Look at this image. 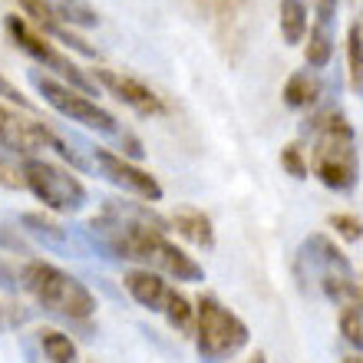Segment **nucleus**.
<instances>
[{"label":"nucleus","mask_w":363,"mask_h":363,"mask_svg":"<svg viewBox=\"0 0 363 363\" xmlns=\"http://www.w3.org/2000/svg\"><path fill=\"white\" fill-rule=\"evenodd\" d=\"M314 23L320 27H330L334 30V20H337V0H314Z\"/></svg>","instance_id":"nucleus-25"},{"label":"nucleus","mask_w":363,"mask_h":363,"mask_svg":"<svg viewBox=\"0 0 363 363\" xmlns=\"http://www.w3.org/2000/svg\"><path fill=\"white\" fill-rule=\"evenodd\" d=\"M89 152H93V169L103 175L109 185L129 191V195L149 201V205H152V201H162V185L155 182V175L139 169L133 159H125V155H119V152H109V149H89Z\"/></svg>","instance_id":"nucleus-8"},{"label":"nucleus","mask_w":363,"mask_h":363,"mask_svg":"<svg viewBox=\"0 0 363 363\" xmlns=\"http://www.w3.org/2000/svg\"><path fill=\"white\" fill-rule=\"evenodd\" d=\"M340 363H363V357H344Z\"/></svg>","instance_id":"nucleus-29"},{"label":"nucleus","mask_w":363,"mask_h":363,"mask_svg":"<svg viewBox=\"0 0 363 363\" xmlns=\"http://www.w3.org/2000/svg\"><path fill=\"white\" fill-rule=\"evenodd\" d=\"M37 344L50 363H77V344H73L63 330H57V327L37 330Z\"/></svg>","instance_id":"nucleus-16"},{"label":"nucleus","mask_w":363,"mask_h":363,"mask_svg":"<svg viewBox=\"0 0 363 363\" xmlns=\"http://www.w3.org/2000/svg\"><path fill=\"white\" fill-rule=\"evenodd\" d=\"M50 30H53V33H57L60 40H67V43H69V47H73V50H79V53H83V57H96V50L89 47L86 40L73 37V33H69V30H63V27H53V23H50Z\"/></svg>","instance_id":"nucleus-26"},{"label":"nucleus","mask_w":363,"mask_h":363,"mask_svg":"<svg viewBox=\"0 0 363 363\" xmlns=\"http://www.w3.org/2000/svg\"><path fill=\"white\" fill-rule=\"evenodd\" d=\"M4 27H7L10 40L17 43V50H23L27 57H33L40 63V67H47L53 69L57 77H63V83H69L73 89H79V93H86V96H96V83L83 73V69L73 63V60L67 57V53H60L53 43H50L43 33H37V30L30 27L23 17H17V13H7L4 17Z\"/></svg>","instance_id":"nucleus-7"},{"label":"nucleus","mask_w":363,"mask_h":363,"mask_svg":"<svg viewBox=\"0 0 363 363\" xmlns=\"http://www.w3.org/2000/svg\"><path fill=\"white\" fill-rule=\"evenodd\" d=\"M172 225L185 241L199 245V248H215V228H211V218L201 208H191V205H179L172 211Z\"/></svg>","instance_id":"nucleus-12"},{"label":"nucleus","mask_w":363,"mask_h":363,"mask_svg":"<svg viewBox=\"0 0 363 363\" xmlns=\"http://www.w3.org/2000/svg\"><path fill=\"white\" fill-rule=\"evenodd\" d=\"M30 79H33V86L40 89V96H43L60 116H67V119H73V123L86 125V129H93V133L116 135V139L125 133V129H119L116 116L109 113V109H103L93 96L79 93V89H73L69 83H63V79L43 77V73H37V69L30 73Z\"/></svg>","instance_id":"nucleus-6"},{"label":"nucleus","mask_w":363,"mask_h":363,"mask_svg":"<svg viewBox=\"0 0 363 363\" xmlns=\"http://www.w3.org/2000/svg\"><path fill=\"white\" fill-rule=\"evenodd\" d=\"M125 291L133 297L139 307L145 311H162L165 307V297H169V284L162 281L159 271H149V268H133L129 274L123 277Z\"/></svg>","instance_id":"nucleus-11"},{"label":"nucleus","mask_w":363,"mask_h":363,"mask_svg":"<svg viewBox=\"0 0 363 363\" xmlns=\"http://www.w3.org/2000/svg\"><path fill=\"white\" fill-rule=\"evenodd\" d=\"M281 169H284L287 175H294V179H307V159H304V152H301L297 143L281 149Z\"/></svg>","instance_id":"nucleus-23"},{"label":"nucleus","mask_w":363,"mask_h":363,"mask_svg":"<svg viewBox=\"0 0 363 363\" xmlns=\"http://www.w3.org/2000/svg\"><path fill=\"white\" fill-rule=\"evenodd\" d=\"M50 4V13L53 20H69V23H79V27H93L96 20V10L89 7L86 0H47Z\"/></svg>","instance_id":"nucleus-19"},{"label":"nucleus","mask_w":363,"mask_h":363,"mask_svg":"<svg viewBox=\"0 0 363 363\" xmlns=\"http://www.w3.org/2000/svg\"><path fill=\"white\" fill-rule=\"evenodd\" d=\"M0 96H7L10 103H17L20 109H30V99H27V96H23V93H20V89L13 86V83H10L7 77H0Z\"/></svg>","instance_id":"nucleus-27"},{"label":"nucleus","mask_w":363,"mask_h":363,"mask_svg":"<svg viewBox=\"0 0 363 363\" xmlns=\"http://www.w3.org/2000/svg\"><path fill=\"white\" fill-rule=\"evenodd\" d=\"M304 60L311 69H324L330 60H334V30L330 27H314L307 30V50H304Z\"/></svg>","instance_id":"nucleus-15"},{"label":"nucleus","mask_w":363,"mask_h":363,"mask_svg":"<svg viewBox=\"0 0 363 363\" xmlns=\"http://www.w3.org/2000/svg\"><path fill=\"white\" fill-rule=\"evenodd\" d=\"M320 99V83H317L314 73H307V69H297L291 73L284 83V103L291 109H311V106Z\"/></svg>","instance_id":"nucleus-13"},{"label":"nucleus","mask_w":363,"mask_h":363,"mask_svg":"<svg viewBox=\"0 0 363 363\" xmlns=\"http://www.w3.org/2000/svg\"><path fill=\"white\" fill-rule=\"evenodd\" d=\"M347 79L357 96H363V23H350L347 30Z\"/></svg>","instance_id":"nucleus-18"},{"label":"nucleus","mask_w":363,"mask_h":363,"mask_svg":"<svg viewBox=\"0 0 363 363\" xmlns=\"http://www.w3.org/2000/svg\"><path fill=\"white\" fill-rule=\"evenodd\" d=\"M330 228L340 235L344 241H360L363 238V221L357 218V215H347V211H337V215H330Z\"/></svg>","instance_id":"nucleus-22"},{"label":"nucleus","mask_w":363,"mask_h":363,"mask_svg":"<svg viewBox=\"0 0 363 363\" xmlns=\"http://www.w3.org/2000/svg\"><path fill=\"white\" fill-rule=\"evenodd\" d=\"M93 83L96 86L109 89V96H116L123 106H129L139 116H162L165 103L155 96L152 86H145L143 79L119 73V69H93Z\"/></svg>","instance_id":"nucleus-10"},{"label":"nucleus","mask_w":363,"mask_h":363,"mask_svg":"<svg viewBox=\"0 0 363 363\" xmlns=\"http://www.w3.org/2000/svg\"><path fill=\"white\" fill-rule=\"evenodd\" d=\"M277 20H281V37H284V43L297 47V43L307 37V4L304 0H281Z\"/></svg>","instance_id":"nucleus-14"},{"label":"nucleus","mask_w":363,"mask_h":363,"mask_svg":"<svg viewBox=\"0 0 363 363\" xmlns=\"http://www.w3.org/2000/svg\"><path fill=\"white\" fill-rule=\"evenodd\" d=\"M337 324H340V334L347 344L363 350V307H340Z\"/></svg>","instance_id":"nucleus-20"},{"label":"nucleus","mask_w":363,"mask_h":363,"mask_svg":"<svg viewBox=\"0 0 363 363\" xmlns=\"http://www.w3.org/2000/svg\"><path fill=\"white\" fill-rule=\"evenodd\" d=\"M50 145H53V129L10 106H0V149H7L10 155L33 159L40 149H50Z\"/></svg>","instance_id":"nucleus-9"},{"label":"nucleus","mask_w":363,"mask_h":363,"mask_svg":"<svg viewBox=\"0 0 363 363\" xmlns=\"http://www.w3.org/2000/svg\"><path fill=\"white\" fill-rule=\"evenodd\" d=\"M162 314H165V320H169L172 330H179V334H195V307H191V301L182 294V291H172V287H169Z\"/></svg>","instance_id":"nucleus-17"},{"label":"nucleus","mask_w":363,"mask_h":363,"mask_svg":"<svg viewBox=\"0 0 363 363\" xmlns=\"http://www.w3.org/2000/svg\"><path fill=\"white\" fill-rule=\"evenodd\" d=\"M0 185H7V189H27L23 185V169H17V162L0 159Z\"/></svg>","instance_id":"nucleus-24"},{"label":"nucleus","mask_w":363,"mask_h":363,"mask_svg":"<svg viewBox=\"0 0 363 363\" xmlns=\"http://www.w3.org/2000/svg\"><path fill=\"white\" fill-rule=\"evenodd\" d=\"M297 274L301 281H314L327 301L340 307H363V291L350 261L327 235H311L297 248Z\"/></svg>","instance_id":"nucleus-2"},{"label":"nucleus","mask_w":363,"mask_h":363,"mask_svg":"<svg viewBox=\"0 0 363 363\" xmlns=\"http://www.w3.org/2000/svg\"><path fill=\"white\" fill-rule=\"evenodd\" d=\"M23 185L37 201H43V208L60 211V215H73L86 205V185L77 179L73 169H60V165L47 162V159H23Z\"/></svg>","instance_id":"nucleus-5"},{"label":"nucleus","mask_w":363,"mask_h":363,"mask_svg":"<svg viewBox=\"0 0 363 363\" xmlns=\"http://www.w3.org/2000/svg\"><path fill=\"white\" fill-rule=\"evenodd\" d=\"M311 169L327 189L334 191L357 189V182H360V152H357L354 125L347 123L344 113H327L317 123Z\"/></svg>","instance_id":"nucleus-1"},{"label":"nucleus","mask_w":363,"mask_h":363,"mask_svg":"<svg viewBox=\"0 0 363 363\" xmlns=\"http://www.w3.org/2000/svg\"><path fill=\"white\" fill-rule=\"evenodd\" d=\"M248 363H268V357L261 354V350H255V357H251V360H248Z\"/></svg>","instance_id":"nucleus-28"},{"label":"nucleus","mask_w":363,"mask_h":363,"mask_svg":"<svg viewBox=\"0 0 363 363\" xmlns=\"http://www.w3.org/2000/svg\"><path fill=\"white\" fill-rule=\"evenodd\" d=\"M251 340L248 324L215 294H201L195 304V350L201 363H225Z\"/></svg>","instance_id":"nucleus-4"},{"label":"nucleus","mask_w":363,"mask_h":363,"mask_svg":"<svg viewBox=\"0 0 363 363\" xmlns=\"http://www.w3.org/2000/svg\"><path fill=\"white\" fill-rule=\"evenodd\" d=\"M23 225H30V231H33L37 238L50 241V245H60V241L67 238V235H63V228H60L57 221L43 218V215H37V211H30V215H23Z\"/></svg>","instance_id":"nucleus-21"},{"label":"nucleus","mask_w":363,"mask_h":363,"mask_svg":"<svg viewBox=\"0 0 363 363\" xmlns=\"http://www.w3.org/2000/svg\"><path fill=\"white\" fill-rule=\"evenodd\" d=\"M20 287L30 291V297L43 311L67 317V320H89L96 314V297L89 294V287L50 261H27L20 268Z\"/></svg>","instance_id":"nucleus-3"}]
</instances>
